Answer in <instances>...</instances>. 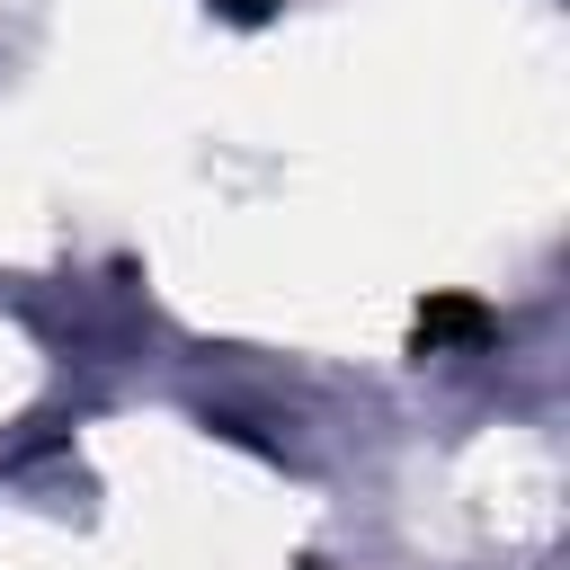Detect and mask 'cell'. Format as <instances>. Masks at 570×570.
Segmentation results:
<instances>
[{
  "mask_svg": "<svg viewBox=\"0 0 570 570\" xmlns=\"http://www.w3.org/2000/svg\"><path fill=\"white\" fill-rule=\"evenodd\" d=\"M223 9H232V18H258V9H267V0H223Z\"/></svg>",
  "mask_w": 570,
  "mask_h": 570,
  "instance_id": "2",
  "label": "cell"
},
{
  "mask_svg": "<svg viewBox=\"0 0 570 570\" xmlns=\"http://www.w3.org/2000/svg\"><path fill=\"white\" fill-rule=\"evenodd\" d=\"M454 330H481V312L472 303H428L419 312V338H454Z\"/></svg>",
  "mask_w": 570,
  "mask_h": 570,
  "instance_id": "1",
  "label": "cell"
}]
</instances>
